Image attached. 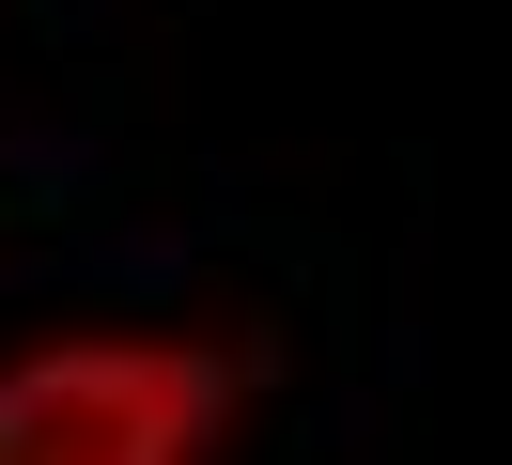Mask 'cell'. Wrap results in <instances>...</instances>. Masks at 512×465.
I'll list each match as a JSON object with an SVG mask.
<instances>
[{"instance_id":"1","label":"cell","mask_w":512,"mask_h":465,"mask_svg":"<svg viewBox=\"0 0 512 465\" xmlns=\"http://www.w3.org/2000/svg\"><path fill=\"white\" fill-rule=\"evenodd\" d=\"M233 403V341L187 326H63L0 357V465H218Z\"/></svg>"}]
</instances>
